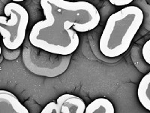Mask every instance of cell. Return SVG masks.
I'll return each instance as SVG.
<instances>
[{
    "label": "cell",
    "mask_w": 150,
    "mask_h": 113,
    "mask_svg": "<svg viewBox=\"0 0 150 113\" xmlns=\"http://www.w3.org/2000/svg\"><path fill=\"white\" fill-rule=\"evenodd\" d=\"M143 17L142 10L136 6H128L111 14L99 41L103 55L115 58L125 53L141 26Z\"/></svg>",
    "instance_id": "cell-1"
},
{
    "label": "cell",
    "mask_w": 150,
    "mask_h": 113,
    "mask_svg": "<svg viewBox=\"0 0 150 113\" xmlns=\"http://www.w3.org/2000/svg\"><path fill=\"white\" fill-rule=\"evenodd\" d=\"M41 6L44 14L63 23L68 31L73 28L78 33H86L96 28L101 19L97 9L87 2L41 0Z\"/></svg>",
    "instance_id": "cell-2"
},
{
    "label": "cell",
    "mask_w": 150,
    "mask_h": 113,
    "mask_svg": "<svg viewBox=\"0 0 150 113\" xmlns=\"http://www.w3.org/2000/svg\"><path fill=\"white\" fill-rule=\"evenodd\" d=\"M4 12L7 17L10 16V19L0 16V34L3 38V44L10 50L17 49L25 39L29 14L17 2L7 4Z\"/></svg>",
    "instance_id": "cell-3"
},
{
    "label": "cell",
    "mask_w": 150,
    "mask_h": 113,
    "mask_svg": "<svg viewBox=\"0 0 150 113\" xmlns=\"http://www.w3.org/2000/svg\"><path fill=\"white\" fill-rule=\"evenodd\" d=\"M61 113H84L86 109L83 99L73 94H62L56 100Z\"/></svg>",
    "instance_id": "cell-4"
},
{
    "label": "cell",
    "mask_w": 150,
    "mask_h": 113,
    "mask_svg": "<svg viewBox=\"0 0 150 113\" xmlns=\"http://www.w3.org/2000/svg\"><path fill=\"white\" fill-rule=\"evenodd\" d=\"M0 113H29L14 94L0 91Z\"/></svg>",
    "instance_id": "cell-5"
},
{
    "label": "cell",
    "mask_w": 150,
    "mask_h": 113,
    "mask_svg": "<svg viewBox=\"0 0 150 113\" xmlns=\"http://www.w3.org/2000/svg\"><path fill=\"white\" fill-rule=\"evenodd\" d=\"M84 113H115V109L109 99L99 97L86 107Z\"/></svg>",
    "instance_id": "cell-6"
},
{
    "label": "cell",
    "mask_w": 150,
    "mask_h": 113,
    "mask_svg": "<svg viewBox=\"0 0 150 113\" xmlns=\"http://www.w3.org/2000/svg\"><path fill=\"white\" fill-rule=\"evenodd\" d=\"M137 97L142 106L150 112V72L140 81L137 89Z\"/></svg>",
    "instance_id": "cell-7"
},
{
    "label": "cell",
    "mask_w": 150,
    "mask_h": 113,
    "mask_svg": "<svg viewBox=\"0 0 150 113\" xmlns=\"http://www.w3.org/2000/svg\"><path fill=\"white\" fill-rule=\"evenodd\" d=\"M41 113H61L56 102H50L45 106Z\"/></svg>",
    "instance_id": "cell-8"
},
{
    "label": "cell",
    "mask_w": 150,
    "mask_h": 113,
    "mask_svg": "<svg viewBox=\"0 0 150 113\" xmlns=\"http://www.w3.org/2000/svg\"><path fill=\"white\" fill-rule=\"evenodd\" d=\"M14 2H23V1H24V0H12Z\"/></svg>",
    "instance_id": "cell-9"
},
{
    "label": "cell",
    "mask_w": 150,
    "mask_h": 113,
    "mask_svg": "<svg viewBox=\"0 0 150 113\" xmlns=\"http://www.w3.org/2000/svg\"><path fill=\"white\" fill-rule=\"evenodd\" d=\"M1 52H2V49H1V47H0V54H1Z\"/></svg>",
    "instance_id": "cell-10"
}]
</instances>
